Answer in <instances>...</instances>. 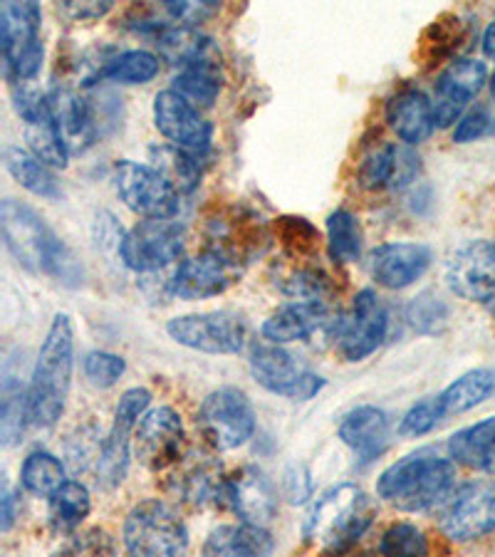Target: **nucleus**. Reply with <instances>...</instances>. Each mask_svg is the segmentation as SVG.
<instances>
[{"mask_svg": "<svg viewBox=\"0 0 495 557\" xmlns=\"http://www.w3.org/2000/svg\"><path fill=\"white\" fill-rule=\"evenodd\" d=\"M72 370H75V332L65 312L52 318L38 362L28 384V421L38 429L55 426L65 414Z\"/></svg>", "mask_w": 495, "mask_h": 557, "instance_id": "f257e3e1", "label": "nucleus"}, {"mask_svg": "<svg viewBox=\"0 0 495 557\" xmlns=\"http://www.w3.org/2000/svg\"><path fill=\"white\" fill-rule=\"evenodd\" d=\"M0 231H3L5 248L23 268L70 285L77 283L79 271L70 248L28 203L15 199L0 203Z\"/></svg>", "mask_w": 495, "mask_h": 557, "instance_id": "f03ea898", "label": "nucleus"}, {"mask_svg": "<svg viewBox=\"0 0 495 557\" xmlns=\"http://www.w3.org/2000/svg\"><path fill=\"white\" fill-rule=\"evenodd\" d=\"M376 493L394 508L409 513L444 506L456 493V463L431 448H419L380 475Z\"/></svg>", "mask_w": 495, "mask_h": 557, "instance_id": "7ed1b4c3", "label": "nucleus"}, {"mask_svg": "<svg viewBox=\"0 0 495 557\" xmlns=\"http://www.w3.org/2000/svg\"><path fill=\"white\" fill-rule=\"evenodd\" d=\"M372 523V498L355 483H339L312 503L310 513L305 518L302 535L322 553L339 555L355 547Z\"/></svg>", "mask_w": 495, "mask_h": 557, "instance_id": "20e7f679", "label": "nucleus"}, {"mask_svg": "<svg viewBox=\"0 0 495 557\" xmlns=\"http://www.w3.org/2000/svg\"><path fill=\"white\" fill-rule=\"evenodd\" d=\"M122 537L129 557H188L184 518L161 498L139 500L124 520Z\"/></svg>", "mask_w": 495, "mask_h": 557, "instance_id": "39448f33", "label": "nucleus"}, {"mask_svg": "<svg viewBox=\"0 0 495 557\" xmlns=\"http://www.w3.org/2000/svg\"><path fill=\"white\" fill-rule=\"evenodd\" d=\"M40 23L42 11L38 3L0 5V48H3L5 75L13 85H28L40 72Z\"/></svg>", "mask_w": 495, "mask_h": 557, "instance_id": "423d86ee", "label": "nucleus"}, {"mask_svg": "<svg viewBox=\"0 0 495 557\" xmlns=\"http://www.w3.org/2000/svg\"><path fill=\"white\" fill-rule=\"evenodd\" d=\"M198 429L215 451H233L248 444L256 434V409L246 392L221 386L201 401Z\"/></svg>", "mask_w": 495, "mask_h": 557, "instance_id": "0eeeda50", "label": "nucleus"}, {"mask_svg": "<svg viewBox=\"0 0 495 557\" xmlns=\"http://www.w3.org/2000/svg\"><path fill=\"white\" fill-rule=\"evenodd\" d=\"M151 392L144 386H134L122 394L120 404L114 409V421L107 438L99 444L97 458V483L102 488H116L124 481L129 469V448L134 431H137L141 417L149 411Z\"/></svg>", "mask_w": 495, "mask_h": 557, "instance_id": "6e6552de", "label": "nucleus"}, {"mask_svg": "<svg viewBox=\"0 0 495 557\" xmlns=\"http://www.w3.org/2000/svg\"><path fill=\"white\" fill-rule=\"evenodd\" d=\"M186 231L174 219H144L120 238V256L129 271L157 273L184 253Z\"/></svg>", "mask_w": 495, "mask_h": 557, "instance_id": "1a4fd4ad", "label": "nucleus"}, {"mask_svg": "<svg viewBox=\"0 0 495 557\" xmlns=\"http://www.w3.org/2000/svg\"><path fill=\"white\" fill-rule=\"evenodd\" d=\"M114 188L122 203L141 219H174L178 194L154 166L139 161H120L114 166Z\"/></svg>", "mask_w": 495, "mask_h": 557, "instance_id": "9d476101", "label": "nucleus"}, {"mask_svg": "<svg viewBox=\"0 0 495 557\" xmlns=\"http://www.w3.org/2000/svg\"><path fill=\"white\" fill-rule=\"evenodd\" d=\"M166 332L176 345L203 355H238L246 345V322L226 310L182 314L169 320Z\"/></svg>", "mask_w": 495, "mask_h": 557, "instance_id": "9b49d317", "label": "nucleus"}, {"mask_svg": "<svg viewBox=\"0 0 495 557\" xmlns=\"http://www.w3.org/2000/svg\"><path fill=\"white\" fill-rule=\"evenodd\" d=\"M389 314L374 290H359L352 308L337 322L335 347L345 362H362L386 339Z\"/></svg>", "mask_w": 495, "mask_h": 557, "instance_id": "f8f14e48", "label": "nucleus"}, {"mask_svg": "<svg viewBox=\"0 0 495 557\" xmlns=\"http://www.w3.org/2000/svg\"><path fill=\"white\" fill-rule=\"evenodd\" d=\"M250 372L268 392L293 401H310L318 397L325 380L300 367V362L281 345L263 343L250 349Z\"/></svg>", "mask_w": 495, "mask_h": 557, "instance_id": "ddd939ff", "label": "nucleus"}, {"mask_svg": "<svg viewBox=\"0 0 495 557\" xmlns=\"http://www.w3.org/2000/svg\"><path fill=\"white\" fill-rule=\"evenodd\" d=\"M186 446L182 414L171 407L149 409L134 431V454L149 471H166L178 463Z\"/></svg>", "mask_w": 495, "mask_h": 557, "instance_id": "4468645a", "label": "nucleus"}, {"mask_svg": "<svg viewBox=\"0 0 495 557\" xmlns=\"http://www.w3.org/2000/svg\"><path fill=\"white\" fill-rule=\"evenodd\" d=\"M238 263L226 250L209 248L186 258L169 281V293L182 300H206L226 293L236 283Z\"/></svg>", "mask_w": 495, "mask_h": 557, "instance_id": "2eb2a0df", "label": "nucleus"}, {"mask_svg": "<svg viewBox=\"0 0 495 557\" xmlns=\"http://www.w3.org/2000/svg\"><path fill=\"white\" fill-rule=\"evenodd\" d=\"M441 530L456 543H473L495 533V483H468L441 513Z\"/></svg>", "mask_w": 495, "mask_h": 557, "instance_id": "dca6fc26", "label": "nucleus"}, {"mask_svg": "<svg viewBox=\"0 0 495 557\" xmlns=\"http://www.w3.org/2000/svg\"><path fill=\"white\" fill-rule=\"evenodd\" d=\"M154 122L171 147L201 157L211 147L213 127L196 107L174 89H161L154 97Z\"/></svg>", "mask_w": 495, "mask_h": 557, "instance_id": "f3484780", "label": "nucleus"}, {"mask_svg": "<svg viewBox=\"0 0 495 557\" xmlns=\"http://www.w3.org/2000/svg\"><path fill=\"white\" fill-rule=\"evenodd\" d=\"M446 283L458 298L495 300V240H468L446 263Z\"/></svg>", "mask_w": 495, "mask_h": 557, "instance_id": "a211bd4d", "label": "nucleus"}, {"mask_svg": "<svg viewBox=\"0 0 495 557\" xmlns=\"http://www.w3.org/2000/svg\"><path fill=\"white\" fill-rule=\"evenodd\" d=\"M485 79H488V70L481 60L461 58L441 72L434 95V116L436 127L446 129L454 122H461L463 110L475 95L481 92Z\"/></svg>", "mask_w": 495, "mask_h": 557, "instance_id": "6ab92c4d", "label": "nucleus"}, {"mask_svg": "<svg viewBox=\"0 0 495 557\" xmlns=\"http://www.w3.org/2000/svg\"><path fill=\"white\" fill-rule=\"evenodd\" d=\"M15 107L25 122V141L28 149L50 169H65L70 159V149L55 124V116L50 112L48 97L30 92L21 85V95L15 97Z\"/></svg>", "mask_w": 495, "mask_h": 557, "instance_id": "aec40b11", "label": "nucleus"}, {"mask_svg": "<svg viewBox=\"0 0 495 557\" xmlns=\"http://www.w3.org/2000/svg\"><path fill=\"white\" fill-rule=\"evenodd\" d=\"M434 253L424 244H413V240H392L372 250L369 256V271L376 285L386 290H404L419 281L429 271Z\"/></svg>", "mask_w": 495, "mask_h": 557, "instance_id": "412c9836", "label": "nucleus"}, {"mask_svg": "<svg viewBox=\"0 0 495 557\" xmlns=\"http://www.w3.org/2000/svg\"><path fill=\"white\" fill-rule=\"evenodd\" d=\"M226 506L240 518V523L265 528L277 513V491L268 475L256 466H243L228 475Z\"/></svg>", "mask_w": 495, "mask_h": 557, "instance_id": "4be33fe9", "label": "nucleus"}, {"mask_svg": "<svg viewBox=\"0 0 495 557\" xmlns=\"http://www.w3.org/2000/svg\"><path fill=\"white\" fill-rule=\"evenodd\" d=\"M419 169V157L409 144H384L362 161L359 184L369 191H382V188L396 191V188L409 186L417 178Z\"/></svg>", "mask_w": 495, "mask_h": 557, "instance_id": "5701e85b", "label": "nucleus"}, {"mask_svg": "<svg viewBox=\"0 0 495 557\" xmlns=\"http://www.w3.org/2000/svg\"><path fill=\"white\" fill-rule=\"evenodd\" d=\"M337 434L359 456V461L367 463L382 456L389 446L392 421L380 407H357L342 417Z\"/></svg>", "mask_w": 495, "mask_h": 557, "instance_id": "b1692460", "label": "nucleus"}, {"mask_svg": "<svg viewBox=\"0 0 495 557\" xmlns=\"http://www.w3.org/2000/svg\"><path fill=\"white\" fill-rule=\"evenodd\" d=\"M386 122L401 144L417 147L426 141L436 129L434 102L417 87H407L396 92L386 104Z\"/></svg>", "mask_w": 495, "mask_h": 557, "instance_id": "393cba45", "label": "nucleus"}, {"mask_svg": "<svg viewBox=\"0 0 495 557\" xmlns=\"http://www.w3.org/2000/svg\"><path fill=\"white\" fill-rule=\"evenodd\" d=\"M330 320V310L322 300H295L283 305L263 322L265 343L287 345L297 339H308L322 330Z\"/></svg>", "mask_w": 495, "mask_h": 557, "instance_id": "a878e982", "label": "nucleus"}, {"mask_svg": "<svg viewBox=\"0 0 495 557\" xmlns=\"http://www.w3.org/2000/svg\"><path fill=\"white\" fill-rule=\"evenodd\" d=\"M275 541L258 525H219L206 537L201 557H273Z\"/></svg>", "mask_w": 495, "mask_h": 557, "instance_id": "bb28decb", "label": "nucleus"}, {"mask_svg": "<svg viewBox=\"0 0 495 557\" xmlns=\"http://www.w3.org/2000/svg\"><path fill=\"white\" fill-rule=\"evenodd\" d=\"M448 458L481 473H495V417L466 426L448 438Z\"/></svg>", "mask_w": 495, "mask_h": 557, "instance_id": "cd10ccee", "label": "nucleus"}, {"mask_svg": "<svg viewBox=\"0 0 495 557\" xmlns=\"http://www.w3.org/2000/svg\"><path fill=\"white\" fill-rule=\"evenodd\" d=\"M50 112L55 116V124L65 139L67 149L79 151L85 149L89 141H92V114H89V107L85 97H79L72 89H52L48 95Z\"/></svg>", "mask_w": 495, "mask_h": 557, "instance_id": "c85d7f7f", "label": "nucleus"}, {"mask_svg": "<svg viewBox=\"0 0 495 557\" xmlns=\"http://www.w3.org/2000/svg\"><path fill=\"white\" fill-rule=\"evenodd\" d=\"M495 397V370L491 367H481V370H471L458 376L456 382L446 386L444 392L436 397L441 417H458L466 414L475 407H481L483 401Z\"/></svg>", "mask_w": 495, "mask_h": 557, "instance_id": "c756f323", "label": "nucleus"}, {"mask_svg": "<svg viewBox=\"0 0 495 557\" xmlns=\"http://www.w3.org/2000/svg\"><path fill=\"white\" fill-rule=\"evenodd\" d=\"M3 161H5L8 174H11L15 182L25 188V191L50 201H55L62 196V186L58 182V176L52 174V169L35 157L33 151H25L21 147H8L3 151Z\"/></svg>", "mask_w": 495, "mask_h": 557, "instance_id": "7c9ffc66", "label": "nucleus"}, {"mask_svg": "<svg viewBox=\"0 0 495 557\" xmlns=\"http://www.w3.org/2000/svg\"><path fill=\"white\" fill-rule=\"evenodd\" d=\"M92 510V498L85 483L67 481L65 486L50 496V525L55 533H75L83 525V520Z\"/></svg>", "mask_w": 495, "mask_h": 557, "instance_id": "2f4dec72", "label": "nucleus"}, {"mask_svg": "<svg viewBox=\"0 0 495 557\" xmlns=\"http://www.w3.org/2000/svg\"><path fill=\"white\" fill-rule=\"evenodd\" d=\"M21 483L23 488L33 493V496L50 498L52 493L60 491L67 483L65 466L58 456L50 451H33L25 456L21 466Z\"/></svg>", "mask_w": 495, "mask_h": 557, "instance_id": "473e14b6", "label": "nucleus"}, {"mask_svg": "<svg viewBox=\"0 0 495 557\" xmlns=\"http://www.w3.org/2000/svg\"><path fill=\"white\" fill-rule=\"evenodd\" d=\"M151 161H154L157 172L166 178V182L176 188L178 194H188L198 186L201 178V169H198V157L188 154L184 149L171 147V144H161V147H151Z\"/></svg>", "mask_w": 495, "mask_h": 557, "instance_id": "72a5a7b5", "label": "nucleus"}, {"mask_svg": "<svg viewBox=\"0 0 495 557\" xmlns=\"http://www.w3.org/2000/svg\"><path fill=\"white\" fill-rule=\"evenodd\" d=\"M171 89L191 102L196 110H209L221 95L219 65L215 62H206V65L186 67L174 77Z\"/></svg>", "mask_w": 495, "mask_h": 557, "instance_id": "f704fd0d", "label": "nucleus"}, {"mask_svg": "<svg viewBox=\"0 0 495 557\" xmlns=\"http://www.w3.org/2000/svg\"><path fill=\"white\" fill-rule=\"evenodd\" d=\"M3 399H0V436L5 446L17 444L28 421V389L17 382V376L5 370L3 374Z\"/></svg>", "mask_w": 495, "mask_h": 557, "instance_id": "c9c22d12", "label": "nucleus"}, {"mask_svg": "<svg viewBox=\"0 0 495 557\" xmlns=\"http://www.w3.org/2000/svg\"><path fill=\"white\" fill-rule=\"evenodd\" d=\"M362 226L357 215L345 209L330 213L327 219V246L335 263H357L362 256Z\"/></svg>", "mask_w": 495, "mask_h": 557, "instance_id": "e433bc0d", "label": "nucleus"}, {"mask_svg": "<svg viewBox=\"0 0 495 557\" xmlns=\"http://www.w3.org/2000/svg\"><path fill=\"white\" fill-rule=\"evenodd\" d=\"M161 62L149 50H127L107 62L102 75L120 85H147L159 75Z\"/></svg>", "mask_w": 495, "mask_h": 557, "instance_id": "4c0bfd02", "label": "nucleus"}, {"mask_svg": "<svg viewBox=\"0 0 495 557\" xmlns=\"http://www.w3.org/2000/svg\"><path fill=\"white\" fill-rule=\"evenodd\" d=\"M228 475L211 463H201L188 471L182 479V496L194 506H209V503H226Z\"/></svg>", "mask_w": 495, "mask_h": 557, "instance_id": "58836bf2", "label": "nucleus"}, {"mask_svg": "<svg viewBox=\"0 0 495 557\" xmlns=\"http://www.w3.org/2000/svg\"><path fill=\"white\" fill-rule=\"evenodd\" d=\"M380 553L382 557H429V541L421 528L394 523L384 530Z\"/></svg>", "mask_w": 495, "mask_h": 557, "instance_id": "ea45409f", "label": "nucleus"}, {"mask_svg": "<svg viewBox=\"0 0 495 557\" xmlns=\"http://www.w3.org/2000/svg\"><path fill=\"white\" fill-rule=\"evenodd\" d=\"M83 370L89 384L97 386V389H110V386L120 382L122 374L127 372V362H124V357L120 355L95 349V352H89L85 357Z\"/></svg>", "mask_w": 495, "mask_h": 557, "instance_id": "a19ab883", "label": "nucleus"}, {"mask_svg": "<svg viewBox=\"0 0 495 557\" xmlns=\"http://www.w3.org/2000/svg\"><path fill=\"white\" fill-rule=\"evenodd\" d=\"M55 557H116V547L104 530H85V533L72 535L70 541L60 547Z\"/></svg>", "mask_w": 495, "mask_h": 557, "instance_id": "79ce46f5", "label": "nucleus"}, {"mask_svg": "<svg viewBox=\"0 0 495 557\" xmlns=\"http://www.w3.org/2000/svg\"><path fill=\"white\" fill-rule=\"evenodd\" d=\"M407 318L413 325V330L429 335V332H436V330H441V325H444L448 318V308L441 302V298H436V295L424 293V295H419V298L411 300Z\"/></svg>", "mask_w": 495, "mask_h": 557, "instance_id": "37998d69", "label": "nucleus"}, {"mask_svg": "<svg viewBox=\"0 0 495 557\" xmlns=\"http://www.w3.org/2000/svg\"><path fill=\"white\" fill-rule=\"evenodd\" d=\"M438 421H444V417H441V411H438L436 397H429L424 401L413 404L407 414H404L399 434L401 436H424L431 429H436Z\"/></svg>", "mask_w": 495, "mask_h": 557, "instance_id": "c03bdc74", "label": "nucleus"}, {"mask_svg": "<svg viewBox=\"0 0 495 557\" xmlns=\"http://www.w3.org/2000/svg\"><path fill=\"white\" fill-rule=\"evenodd\" d=\"M491 127V116L485 110H473L461 116V122L456 124L454 129V141L456 144H468L481 139Z\"/></svg>", "mask_w": 495, "mask_h": 557, "instance_id": "a18cd8bd", "label": "nucleus"}, {"mask_svg": "<svg viewBox=\"0 0 495 557\" xmlns=\"http://www.w3.org/2000/svg\"><path fill=\"white\" fill-rule=\"evenodd\" d=\"M169 15L174 17L184 28H194L203 17H209L215 11V3H166Z\"/></svg>", "mask_w": 495, "mask_h": 557, "instance_id": "49530a36", "label": "nucleus"}, {"mask_svg": "<svg viewBox=\"0 0 495 557\" xmlns=\"http://www.w3.org/2000/svg\"><path fill=\"white\" fill-rule=\"evenodd\" d=\"M112 11V0L104 3H65V13L75 17V21H99V17Z\"/></svg>", "mask_w": 495, "mask_h": 557, "instance_id": "de8ad7c7", "label": "nucleus"}, {"mask_svg": "<svg viewBox=\"0 0 495 557\" xmlns=\"http://www.w3.org/2000/svg\"><path fill=\"white\" fill-rule=\"evenodd\" d=\"M310 475H308V471L302 469V466H293L290 471H287V475H285V486H287V496H290V500H305L310 496L308 491L305 488H300V481H308Z\"/></svg>", "mask_w": 495, "mask_h": 557, "instance_id": "09e8293b", "label": "nucleus"}, {"mask_svg": "<svg viewBox=\"0 0 495 557\" xmlns=\"http://www.w3.org/2000/svg\"><path fill=\"white\" fill-rule=\"evenodd\" d=\"M13 493L8 491V486L3 488V520H0V528H3V533L13 528V520H15V508H13Z\"/></svg>", "mask_w": 495, "mask_h": 557, "instance_id": "8fccbe9b", "label": "nucleus"}, {"mask_svg": "<svg viewBox=\"0 0 495 557\" xmlns=\"http://www.w3.org/2000/svg\"><path fill=\"white\" fill-rule=\"evenodd\" d=\"M483 52H485V58L495 62V23H491L483 33Z\"/></svg>", "mask_w": 495, "mask_h": 557, "instance_id": "3c124183", "label": "nucleus"}, {"mask_svg": "<svg viewBox=\"0 0 495 557\" xmlns=\"http://www.w3.org/2000/svg\"><path fill=\"white\" fill-rule=\"evenodd\" d=\"M491 95H493V100H495V75L491 77Z\"/></svg>", "mask_w": 495, "mask_h": 557, "instance_id": "603ef678", "label": "nucleus"}]
</instances>
